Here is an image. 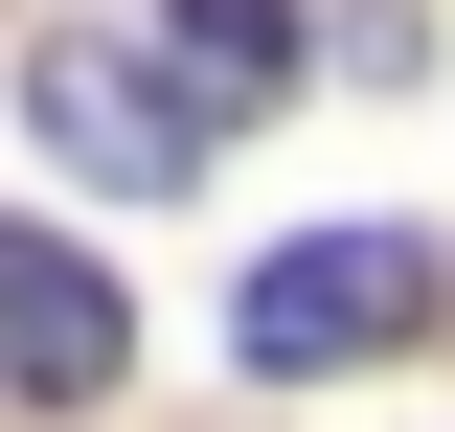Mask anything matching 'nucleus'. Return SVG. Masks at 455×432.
<instances>
[{
  "mask_svg": "<svg viewBox=\"0 0 455 432\" xmlns=\"http://www.w3.org/2000/svg\"><path fill=\"white\" fill-rule=\"evenodd\" d=\"M114 364H137V296L68 228H0V410H114Z\"/></svg>",
  "mask_w": 455,
  "mask_h": 432,
  "instance_id": "3",
  "label": "nucleus"
},
{
  "mask_svg": "<svg viewBox=\"0 0 455 432\" xmlns=\"http://www.w3.org/2000/svg\"><path fill=\"white\" fill-rule=\"evenodd\" d=\"M433 296H455L433 228H296V251L228 296V341H251L274 387H341V364H410V341H433Z\"/></svg>",
  "mask_w": 455,
  "mask_h": 432,
  "instance_id": "1",
  "label": "nucleus"
},
{
  "mask_svg": "<svg viewBox=\"0 0 455 432\" xmlns=\"http://www.w3.org/2000/svg\"><path fill=\"white\" fill-rule=\"evenodd\" d=\"M23 114H46V160L114 182V205H182V182L228 160L205 114H182V68H160V46H92V23H68V46H23Z\"/></svg>",
  "mask_w": 455,
  "mask_h": 432,
  "instance_id": "2",
  "label": "nucleus"
},
{
  "mask_svg": "<svg viewBox=\"0 0 455 432\" xmlns=\"http://www.w3.org/2000/svg\"><path fill=\"white\" fill-rule=\"evenodd\" d=\"M160 68H182L205 137H251V114L296 92V0H160Z\"/></svg>",
  "mask_w": 455,
  "mask_h": 432,
  "instance_id": "4",
  "label": "nucleus"
}]
</instances>
